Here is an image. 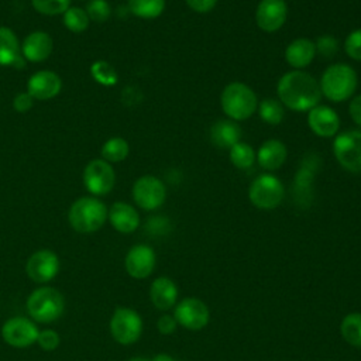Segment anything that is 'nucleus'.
Here are the masks:
<instances>
[{
    "label": "nucleus",
    "instance_id": "f257e3e1",
    "mask_svg": "<svg viewBox=\"0 0 361 361\" xmlns=\"http://www.w3.org/2000/svg\"><path fill=\"white\" fill-rule=\"evenodd\" d=\"M276 93L281 103L293 111H309L320 104L322 99L319 82L310 73L299 69L288 72L279 79Z\"/></svg>",
    "mask_w": 361,
    "mask_h": 361
},
{
    "label": "nucleus",
    "instance_id": "f03ea898",
    "mask_svg": "<svg viewBox=\"0 0 361 361\" xmlns=\"http://www.w3.org/2000/svg\"><path fill=\"white\" fill-rule=\"evenodd\" d=\"M319 85L324 97L340 103L348 100L355 93L358 76L350 65L333 63L323 72Z\"/></svg>",
    "mask_w": 361,
    "mask_h": 361
},
{
    "label": "nucleus",
    "instance_id": "7ed1b4c3",
    "mask_svg": "<svg viewBox=\"0 0 361 361\" xmlns=\"http://www.w3.org/2000/svg\"><path fill=\"white\" fill-rule=\"evenodd\" d=\"M220 104L228 118L243 121L255 113L258 100L255 92L248 85L243 82H231L223 89Z\"/></svg>",
    "mask_w": 361,
    "mask_h": 361
},
{
    "label": "nucleus",
    "instance_id": "20e7f679",
    "mask_svg": "<svg viewBox=\"0 0 361 361\" xmlns=\"http://www.w3.org/2000/svg\"><path fill=\"white\" fill-rule=\"evenodd\" d=\"M68 219L71 226L79 233L97 231L107 219V207L97 197L83 196L73 202Z\"/></svg>",
    "mask_w": 361,
    "mask_h": 361
},
{
    "label": "nucleus",
    "instance_id": "39448f33",
    "mask_svg": "<svg viewBox=\"0 0 361 361\" xmlns=\"http://www.w3.org/2000/svg\"><path fill=\"white\" fill-rule=\"evenodd\" d=\"M28 314L39 323H51L59 319L65 310V299L59 290L44 286L35 289L27 299Z\"/></svg>",
    "mask_w": 361,
    "mask_h": 361
},
{
    "label": "nucleus",
    "instance_id": "423d86ee",
    "mask_svg": "<svg viewBox=\"0 0 361 361\" xmlns=\"http://www.w3.org/2000/svg\"><path fill=\"white\" fill-rule=\"evenodd\" d=\"M285 197L283 183L271 173L258 175L250 185V202L262 210H272L278 207Z\"/></svg>",
    "mask_w": 361,
    "mask_h": 361
},
{
    "label": "nucleus",
    "instance_id": "0eeeda50",
    "mask_svg": "<svg viewBox=\"0 0 361 361\" xmlns=\"http://www.w3.org/2000/svg\"><path fill=\"white\" fill-rule=\"evenodd\" d=\"M337 162L348 172H361V130H345L333 141Z\"/></svg>",
    "mask_w": 361,
    "mask_h": 361
},
{
    "label": "nucleus",
    "instance_id": "6e6552de",
    "mask_svg": "<svg viewBox=\"0 0 361 361\" xmlns=\"http://www.w3.org/2000/svg\"><path fill=\"white\" fill-rule=\"evenodd\" d=\"M110 333L120 344L135 343L142 333L141 316L130 307H117L110 319Z\"/></svg>",
    "mask_w": 361,
    "mask_h": 361
},
{
    "label": "nucleus",
    "instance_id": "1a4fd4ad",
    "mask_svg": "<svg viewBox=\"0 0 361 361\" xmlns=\"http://www.w3.org/2000/svg\"><path fill=\"white\" fill-rule=\"evenodd\" d=\"M166 197V188L161 179L152 175L138 178L133 185V199L144 210L161 207Z\"/></svg>",
    "mask_w": 361,
    "mask_h": 361
},
{
    "label": "nucleus",
    "instance_id": "9d476101",
    "mask_svg": "<svg viewBox=\"0 0 361 361\" xmlns=\"http://www.w3.org/2000/svg\"><path fill=\"white\" fill-rule=\"evenodd\" d=\"M173 317L178 324L188 330H202L210 320V312L203 300L186 298L175 306Z\"/></svg>",
    "mask_w": 361,
    "mask_h": 361
},
{
    "label": "nucleus",
    "instance_id": "9b49d317",
    "mask_svg": "<svg viewBox=\"0 0 361 361\" xmlns=\"http://www.w3.org/2000/svg\"><path fill=\"white\" fill-rule=\"evenodd\" d=\"M83 182L86 189L96 195L109 193L116 182V175L113 166L104 159H93L90 161L83 171Z\"/></svg>",
    "mask_w": 361,
    "mask_h": 361
},
{
    "label": "nucleus",
    "instance_id": "f8f14e48",
    "mask_svg": "<svg viewBox=\"0 0 361 361\" xmlns=\"http://www.w3.org/2000/svg\"><path fill=\"white\" fill-rule=\"evenodd\" d=\"M38 327L27 317L16 316L8 319L1 327V336L4 341L13 347H28L37 341Z\"/></svg>",
    "mask_w": 361,
    "mask_h": 361
},
{
    "label": "nucleus",
    "instance_id": "ddd939ff",
    "mask_svg": "<svg viewBox=\"0 0 361 361\" xmlns=\"http://www.w3.org/2000/svg\"><path fill=\"white\" fill-rule=\"evenodd\" d=\"M288 7L283 0H261L255 10L257 25L265 32L278 31L286 21Z\"/></svg>",
    "mask_w": 361,
    "mask_h": 361
},
{
    "label": "nucleus",
    "instance_id": "4468645a",
    "mask_svg": "<svg viewBox=\"0 0 361 361\" xmlns=\"http://www.w3.org/2000/svg\"><path fill=\"white\" fill-rule=\"evenodd\" d=\"M59 271L58 255L51 250H39L27 261V274L31 281L44 283L55 278Z\"/></svg>",
    "mask_w": 361,
    "mask_h": 361
},
{
    "label": "nucleus",
    "instance_id": "2eb2a0df",
    "mask_svg": "<svg viewBox=\"0 0 361 361\" xmlns=\"http://www.w3.org/2000/svg\"><path fill=\"white\" fill-rule=\"evenodd\" d=\"M124 265L130 276L135 279H144L149 276L155 268V252L149 245H134L127 252Z\"/></svg>",
    "mask_w": 361,
    "mask_h": 361
},
{
    "label": "nucleus",
    "instance_id": "dca6fc26",
    "mask_svg": "<svg viewBox=\"0 0 361 361\" xmlns=\"http://www.w3.org/2000/svg\"><path fill=\"white\" fill-rule=\"evenodd\" d=\"M307 126L319 137H333L340 127L338 114L326 104H317L307 111Z\"/></svg>",
    "mask_w": 361,
    "mask_h": 361
},
{
    "label": "nucleus",
    "instance_id": "f3484780",
    "mask_svg": "<svg viewBox=\"0 0 361 361\" xmlns=\"http://www.w3.org/2000/svg\"><path fill=\"white\" fill-rule=\"evenodd\" d=\"M61 78L52 71H39L34 73L27 83V92L34 100L52 99L61 92Z\"/></svg>",
    "mask_w": 361,
    "mask_h": 361
},
{
    "label": "nucleus",
    "instance_id": "a211bd4d",
    "mask_svg": "<svg viewBox=\"0 0 361 361\" xmlns=\"http://www.w3.org/2000/svg\"><path fill=\"white\" fill-rule=\"evenodd\" d=\"M54 48V42L49 34L44 31H34L28 34L23 42V56L30 62L45 61Z\"/></svg>",
    "mask_w": 361,
    "mask_h": 361
},
{
    "label": "nucleus",
    "instance_id": "6ab92c4d",
    "mask_svg": "<svg viewBox=\"0 0 361 361\" xmlns=\"http://www.w3.org/2000/svg\"><path fill=\"white\" fill-rule=\"evenodd\" d=\"M107 217L111 226L124 234L133 233L140 226V216L138 212L128 203L116 202L111 204L110 210L107 212Z\"/></svg>",
    "mask_w": 361,
    "mask_h": 361
},
{
    "label": "nucleus",
    "instance_id": "aec40b11",
    "mask_svg": "<svg viewBox=\"0 0 361 361\" xmlns=\"http://www.w3.org/2000/svg\"><path fill=\"white\" fill-rule=\"evenodd\" d=\"M288 157L286 147L282 141L271 138L267 140L259 149L257 151V161L261 168L265 171H276L279 169Z\"/></svg>",
    "mask_w": 361,
    "mask_h": 361
},
{
    "label": "nucleus",
    "instance_id": "412c9836",
    "mask_svg": "<svg viewBox=\"0 0 361 361\" xmlns=\"http://www.w3.org/2000/svg\"><path fill=\"white\" fill-rule=\"evenodd\" d=\"M149 296L152 305L159 310H169L176 305L178 288L175 282L168 276H159L154 279L149 288Z\"/></svg>",
    "mask_w": 361,
    "mask_h": 361
},
{
    "label": "nucleus",
    "instance_id": "4be33fe9",
    "mask_svg": "<svg viewBox=\"0 0 361 361\" xmlns=\"http://www.w3.org/2000/svg\"><path fill=\"white\" fill-rule=\"evenodd\" d=\"M210 141L219 148H231L241 138L240 126L231 118H220L214 121L209 131Z\"/></svg>",
    "mask_w": 361,
    "mask_h": 361
},
{
    "label": "nucleus",
    "instance_id": "5701e85b",
    "mask_svg": "<svg viewBox=\"0 0 361 361\" xmlns=\"http://www.w3.org/2000/svg\"><path fill=\"white\" fill-rule=\"evenodd\" d=\"M316 55V45L309 38H296L285 49L286 62L296 69L306 68Z\"/></svg>",
    "mask_w": 361,
    "mask_h": 361
},
{
    "label": "nucleus",
    "instance_id": "b1692460",
    "mask_svg": "<svg viewBox=\"0 0 361 361\" xmlns=\"http://www.w3.org/2000/svg\"><path fill=\"white\" fill-rule=\"evenodd\" d=\"M20 55L17 35L7 27H0V66H13Z\"/></svg>",
    "mask_w": 361,
    "mask_h": 361
},
{
    "label": "nucleus",
    "instance_id": "393cba45",
    "mask_svg": "<svg viewBox=\"0 0 361 361\" xmlns=\"http://www.w3.org/2000/svg\"><path fill=\"white\" fill-rule=\"evenodd\" d=\"M340 333L345 343L361 348V313L353 312L344 316L340 323Z\"/></svg>",
    "mask_w": 361,
    "mask_h": 361
},
{
    "label": "nucleus",
    "instance_id": "a878e982",
    "mask_svg": "<svg viewBox=\"0 0 361 361\" xmlns=\"http://www.w3.org/2000/svg\"><path fill=\"white\" fill-rule=\"evenodd\" d=\"M130 11L145 20L159 17L165 10V0H128Z\"/></svg>",
    "mask_w": 361,
    "mask_h": 361
},
{
    "label": "nucleus",
    "instance_id": "bb28decb",
    "mask_svg": "<svg viewBox=\"0 0 361 361\" xmlns=\"http://www.w3.org/2000/svg\"><path fill=\"white\" fill-rule=\"evenodd\" d=\"M130 152V147L127 141L121 137H113L104 142L102 147V159L110 162H120L127 158Z\"/></svg>",
    "mask_w": 361,
    "mask_h": 361
},
{
    "label": "nucleus",
    "instance_id": "cd10ccee",
    "mask_svg": "<svg viewBox=\"0 0 361 361\" xmlns=\"http://www.w3.org/2000/svg\"><path fill=\"white\" fill-rule=\"evenodd\" d=\"M228 158H230L231 164H233L235 168L247 169V168H250V166L254 164V161L257 159V154H255V151H254V148H252L251 145H248L247 142L238 141L237 144H234V145L230 148Z\"/></svg>",
    "mask_w": 361,
    "mask_h": 361
},
{
    "label": "nucleus",
    "instance_id": "c85d7f7f",
    "mask_svg": "<svg viewBox=\"0 0 361 361\" xmlns=\"http://www.w3.org/2000/svg\"><path fill=\"white\" fill-rule=\"evenodd\" d=\"M258 113L262 121L268 124H279L285 117L283 104L275 99H264L258 103Z\"/></svg>",
    "mask_w": 361,
    "mask_h": 361
},
{
    "label": "nucleus",
    "instance_id": "c756f323",
    "mask_svg": "<svg viewBox=\"0 0 361 361\" xmlns=\"http://www.w3.org/2000/svg\"><path fill=\"white\" fill-rule=\"evenodd\" d=\"M89 16L80 7H69L63 13V25L72 32H83L89 27Z\"/></svg>",
    "mask_w": 361,
    "mask_h": 361
},
{
    "label": "nucleus",
    "instance_id": "7c9ffc66",
    "mask_svg": "<svg viewBox=\"0 0 361 361\" xmlns=\"http://www.w3.org/2000/svg\"><path fill=\"white\" fill-rule=\"evenodd\" d=\"M90 73L96 82L104 86H113L117 83V73L116 69L106 61H96L90 66Z\"/></svg>",
    "mask_w": 361,
    "mask_h": 361
},
{
    "label": "nucleus",
    "instance_id": "2f4dec72",
    "mask_svg": "<svg viewBox=\"0 0 361 361\" xmlns=\"http://www.w3.org/2000/svg\"><path fill=\"white\" fill-rule=\"evenodd\" d=\"M314 164L316 162H313L312 159L309 162L305 161L300 169L298 171L295 178L296 196H299V193H309V190L312 189L313 176H314Z\"/></svg>",
    "mask_w": 361,
    "mask_h": 361
},
{
    "label": "nucleus",
    "instance_id": "473e14b6",
    "mask_svg": "<svg viewBox=\"0 0 361 361\" xmlns=\"http://www.w3.org/2000/svg\"><path fill=\"white\" fill-rule=\"evenodd\" d=\"M32 7L45 16L63 14L71 4V0H31Z\"/></svg>",
    "mask_w": 361,
    "mask_h": 361
},
{
    "label": "nucleus",
    "instance_id": "72a5a7b5",
    "mask_svg": "<svg viewBox=\"0 0 361 361\" xmlns=\"http://www.w3.org/2000/svg\"><path fill=\"white\" fill-rule=\"evenodd\" d=\"M85 11L87 13L89 20H93L96 23L106 21L111 14L110 4L106 0H90L86 4Z\"/></svg>",
    "mask_w": 361,
    "mask_h": 361
},
{
    "label": "nucleus",
    "instance_id": "f704fd0d",
    "mask_svg": "<svg viewBox=\"0 0 361 361\" xmlns=\"http://www.w3.org/2000/svg\"><path fill=\"white\" fill-rule=\"evenodd\" d=\"M345 54L355 61H361V28L351 31L344 41Z\"/></svg>",
    "mask_w": 361,
    "mask_h": 361
},
{
    "label": "nucleus",
    "instance_id": "c9c22d12",
    "mask_svg": "<svg viewBox=\"0 0 361 361\" xmlns=\"http://www.w3.org/2000/svg\"><path fill=\"white\" fill-rule=\"evenodd\" d=\"M314 45H316V52H319L320 55H323L326 58L336 55L338 51V41L333 35L319 37L317 42Z\"/></svg>",
    "mask_w": 361,
    "mask_h": 361
},
{
    "label": "nucleus",
    "instance_id": "e433bc0d",
    "mask_svg": "<svg viewBox=\"0 0 361 361\" xmlns=\"http://www.w3.org/2000/svg\"><path fill=\"white\" fill-rule=\"evenodd\" d=\"M37 343L39 344V347L45 351H52L58 347L59 344V334L54 330H42L38 333V337H37Z\"/></svg>",
    "mask_w": 361,
    "mask_h": 361
},
{
    "label": "nucleus",
    "instance_id": "4c0bfd02",
    "mask_svg": "<svg viewBox=\"0 0 361 361\" xmlns=\"http://www.w3.org/2000/svg\"><path fill=\"white\" fill-rule=\"evenodd\" d=\"M34 99L31 97V94L28 92H23L18 93L14 100H13V107L18 111V113H25L32 107Z\"/></svg>",
    "mask_w": 361,
    "mask_h": 361
},
{
    "label": "nucleus",
    "instance_id": "58836bf2",
    "mask_svg": "<svg viewBox=\"0 0 361 361\" xmlns=\"http://www.w3.org/2000/svg\"><path fill=\"white\" fill-rule=\"evenodd\" d=\"M176 326H178V323H176V320H175V317L173 316H169V314H164V316H161L159 319H158V322H157V329H158V331L161 333V334H172L175 330H176Z\"/></svg>",
    "mask_w": 361,
    "mask_h": 361
},
{
    "label": "nucleus",
    "instance_id": "ea45409f",
    "mask_svg": "<svg viewBox=\"0 0 361 361\" xmlns=\"http://www.w3.org/2000/svg\"><path fill=\"white\" fill-rule=\"evenodd\" d=\"M185 1L196 13H207L217 3V0H185Z\"/></svg>",
    "mask_w": 361,
    "mask_h": 361
},
{
    "label": "nucleus",
    "instance_id": "a19ab883",
    "mask_svg": "<svg viewBox=\"0 0 361 361\" xmlns=\"http://www.w3.org/2000/svg\"><path fill=\"white\" fill-rule=\"evenodd\" d=\"M348 113H350L353 121H354L358 127H361V94L355 96V97L351 100V103H350V106H348Z\"/></svg>",
    "mask_w": 361,
    "mask_h": 361
},
{
    "label": "nucleus",
    "instance_id": "79ce46f5",
    "mask_svg": "<svg viewBox=\"0 0 361 361\" xmlns=\"http://www.w3.org/2000/svg\"><path fill=\"white\" fill-rule=\"evenodd\" d=\"M151 361H175V358L168 354H157Z\"/></svg>",
    "mask_w": 361,
    "mask_h": 361
},
{
    "label": "nucleus",
    "instance_id": "37998d69",
    "mask_svg": "<svg viewBox=\"0 0 361 361\" xmlns=\"http://www.w3.org/2000/svg\"><path fill=\"white\" fill-rule=\"evenodd\" d=\"M24 65H25V58L24 56H21V55H18L17 58H16V61H14V63H13V66H16V68H24Z\"/></svg>",
    "mask_w": 361,
    "mask_h": 361
},
{
    "label": "nucleus",
    "instance_id": "c03bdc74",
    "mask_svg": "<svg viewBox=\"0 0 361 361\" xmlns=\"http://www.w3.org/2000/svg\"><path fill=\"white\" fill-rule=\"evenodd\" d=\"M128 361H151V360L144 358V357H133V358H130Z\"/></svg>",
    "mask_w": 361,
    "mask_h": 361
}]
</instances>
